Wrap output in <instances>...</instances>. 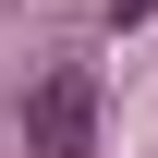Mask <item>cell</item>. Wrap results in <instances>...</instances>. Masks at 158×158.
Listing matches in <instances>:
<instances>
[{"label": "cell", "instance_id": "obj_1", "mask_svg": "<svg viewBox=\"0 0 158 158\" xmlns=\"http://www.w3.org/2000/svg\"><path fill=\"white\" fill-rule=\"evenodd\" d=\"M24 146L37 158H98V73L85 61H49L24 85Z\"/></svg>", "mask_w": 158, "mask_h": 158}]
</instances>
